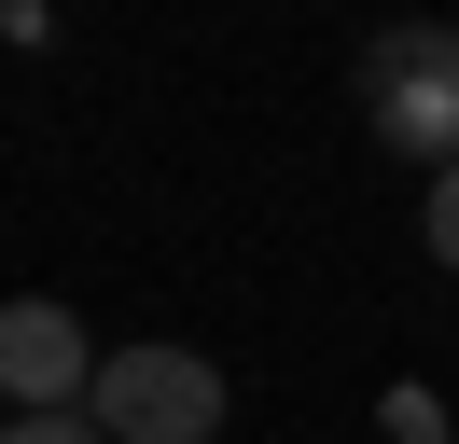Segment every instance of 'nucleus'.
Segmentation results:
<instances>
[{
    "mask_svg": "<svg viewBox=\"0 0 459 444\" xmlns=\"http://www.w3.org/2000/svg\"><path fill=\"white\" fill-rule=\"evenodd\" d=\"M376 431H390V444H446V388H390Z\"/></svg>",
    "mask_w": 459,
    "mask_h": 444,
    "instance_id": "4",
    "label": "nucleus"
},
{
    "mask_svg": "<svg viewBox=\"0 0 459 444\" xmlns=\"http://www.w3.org/2000/svg\"><path fill=\"white\" fill-rule=\"evenodd\" d=\"M84 416L112 444H209L223 431V361H195V347H112Z\"/></svg>",
    "mask_w": 459,
    "mask_h": 444,
    "instance_id": "2",
    "label": "nucleus"
},
{
    "mask_svg": "<svg viewBox=\"0 0 459 444\" xmlns=\"http://www.w3.org/2000/svg\"><path fill=\"white\" fill-rule=\"evenodd\" d=\"M98 361H112V347H84V320H70L56 292H14V305H0V403H14V416H84L98 403Z\"/></svg>",
    "mask_w": 459,
    "mask_h": 444,
    "instance_id": "3",
    "label": "nucleus"
},
{
    "mask_svg": "<svg viewBox=\"0 0 459 444\" xmlns=\"http://www.w3.org/2000/svg\"><path fill=\"white\" fill-rule=\"evenodd\" d=\"M418 250H431V264L459 278V166H446V181H431V209H418Z\"/></svg>",
    "mask_w": 459,
    "mask_h": 444,
    "instance_id": "5",
    "label": "nucleus"
},
{
    "mask_svg": "<svg viewBox=\"0 0 459 444\" xmlns=\"http://www.w3.org/2000/svg\"><path fill=\"white\" fill-rule=\"evenodd\" d=\"M362 111H376V153L459 166V14H418V28H376L362 42Z\"/></svg>",
    "mask_w": 459,
    "mask_h": 444,
    "instance_id": "1",
    "label": "nucleus"
},
{
    "mask_svg": "<svg viewBox=\"0 0 459 444\" xmlns=\"http://www.w3.org/2000/svg\"><path fill=\"white\" fill-rule=\"evenodd\" d=\"M0 444H112V431H98V416H14Z\"/></svg>",
    "mask_w": 459,
    "mask_h": 444,
    "instance_id": "6",
    "label": "nucleus"
}]
</instances>
